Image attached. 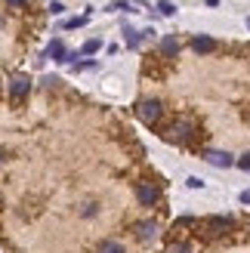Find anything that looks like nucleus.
<instances>
[{"label":"nucleus","mask_w":250,"mask_h":253,"mask_svg":"<svg viewBox=\"0 0 250 253\" xmlns=\"http://www.w3.org/2000/svg\"><path fill=\"white\" fill-rule=\"evenodd\" d=\"M192 136H195V124H192L189 118H179L176 124H170L167 130H164V139H167V142H176V145L189 142Z\"/></svg>","instance_id":"f257e3e1"},{"label":"nucleus","mask_w":250,"mask_h":253,"mask_svg":"<svg viewBox=\"0 0 250 253\" xmlns=\"http://www.w3.org/2000/svg\"><path fill=\"white\" fill-rule=\"evenodd\" d=\"M136 115H139V121H142V124L155 126V124L161 121V115H164V105H161L158 99H142L139 108H136Z\"/></svg>","instance_id":"f03ea898"},{"label":"nucleus","mask_w":250,"mask_h":253,"mask_svg":"<svg viewBox=\"0 0 250 253\" xmlns=\"http://www.w3.org/2000/svg\"><path fill=\"white\" fill-rule=\"evenodd\" d=\"M136 198H139L142 207H155L158 198H161V192H158L155 182H139V185H136Z\"/></svg>","instance_id":"7ed1b4c3"},{"label":"nucleus","mask_w":250,"mask_h":253,"mask_svg":"<svg viewBox=\"0 0 250 253\" xmlns=\"http://www.w3.org/2000/svg\"><path fill=\"white\" fill-rule=\"evenodd\" d=\"M28 90H31V78H28V74H12V78H9V96L12 99H25Z\"/></svg>","instance_id":"20e7f679"},{"label":"nucleus","mask_w":250,"mask_h":253,"mask_svg":"<svg viewBox=\"0 0 250 253\" xmlns=\"http://www.w3.org/2000/svg\"><path fill=\"white\" fill-rule=\"evenodd\" d=\"M204 229H207L210 235H226V232L235 229V219H229V216H210V219L204 222Z\"/></svg>","instance_id":"39448f33"},{"label":"nucleus","mask_w":250,"mask_h":253,"mask_svg":"<svg viewBox=\"0 0 250 253\" xmlns=\"http://www.w3.org/2000/svg\"><path fill=\"white\" fill-rule=\"evenodd\" d=\"M204 161L213 164V167H232V164H235V158L229 155V151H216V148H207L204 151Z\"/></svg>","instance_id":"423d86ee"},{"label":"nucleus","mask_w":250,"mask_h":253,"mask_svg":"<svg viewBox=\"0 0 250 253\" xmlns=\"http://www.w3.org/2000/svg\"><path fill=\"white\" fill-rule=\"evenodd\" d=\"M136 235L142 238V241H152V238L158 235V222L155 219H145V222H136V229H133Z\"/></svg>","instance_id":"0eeeda50"},{"label":"nucleus","mask_w":250,"mask_h":253,"mask_svg":"<svg viewBox=\"0 0 250 253\" xmlns=\"http://www.w3.org/2000/svg\"><path fill=\"white\" fill-rule=\"evenodd\" d=\"M216 43H213V37H207V34H198V37H192V49L195 53H210Z\"/></svg>","instance_id":"6e6552de"},{"label":"nucleus","mask_w":250,"mask_h":253,"mask_svg":"<svg viewBox=\"0 0 250 253\" xmlns=\"http://www.w3.org/2000/svg\"><path fill=\"white\" fill-rule=\"evenodd\" d=\"M49 56H53L56 62H68V49H65V43L53 41V43H49Z\"/></svg>","instance_id":"1a4fd4ad"},{"label":"nucleus","mask_w":250,"mask_h":253,"mask_svg":"<svg viewBox=\"0 0 250 253\" xmlns=\"http://www.w3.org/2000/svg\"><path fill=\"white\" fill-rule=\"evenodd\" d=\"M161 53H164V56H176L179 53V41H176V37H164V41H161Z\"/></svg>","instance_id":"9d476101"},{"label":"nucleus","mask_w":250,"mask_h":253,"mask_svg":"<svg viewBox=\"0 0 250 253\" xmlns=\"http://www.w3.org/2000/svg\"><path fill=\"white\" fill-rule=\"evenodd\" d=\"M96 253H124V244H121V241H115V238H108V241L99 244V250H96Z\"/></svg>","instance_id":"9b49d317"},{"label":"nucleus","mask_w":250,"mask_h":253,"mask_svg":"<svg viewBox=\"0 0 250 253\" xmlns=\"http://www.w3.org/2000/svg\"><path fill=\"white\" fill-rule=\"evenodd\" d=\"M158 12H161V16H173V12H176V6H173L170 0H158Z\"/></svg>","instance_id":"f8f14e48"},{"label":"nucleus","mask_w":250,"mask_h":253,"mask_svg":"<svg viewBox=\"0 0 250 253\" xmlns=\"http://www.w3.org/2000/svg\"><path fill=\"white\" fill-rule=\"evenodd\" d=\"M124 34H127V46H139V43H142V34H136L133 28H127Z\"/></svg>","instance_id":"ddd939ff"},{"label":"nucleus","mask_w":250,"mask_h":253,"mask_svg":"<svg viewBox=\"0 0 250 253\" xmlns=\"http://www.w3.org/2000/svg\"><path fill=\"white\" fill-rule=\"evenodd\" d=\"M99 46H102L99 41H86V43H83V49H81V56H93V53H96Z\"/></svg>","instance_id":"4468645a"},{"label":"nucleus","mask_w":250,"mask_h":253,"mask_svg":"<svg viewBox=\"0 0 250 253\" xmlns=\"http://www.w3.org/2000/svg\"><path fill=\"white\" fill-rule=\"evenodd\" d=\"M167 253H192V247H189V244H170Z\"/></svg>","instance_id":"2eb2a0df"},{"label":"nucleus","mask_w":250,"mask_h":253,"mask_svg":"<svg viewBox=\"0 0 250 253\" xmlns=\"http://www.w3.org/2000/svg\"><path fill=\"white\" fill-rule=\"evenodd\" d=\"M81 25H86V16H78V19H68L65 28H81Z\"/></svg>","instance_id":"dca6fc26"},{"label":"nucleus","mask_w":250,"mask_h":253,"mask_svg":"<svg viewBox=\"0 0 250 253\" xmlns=\"http://www.w3.org/2000/svg\"><path fill=\"white\" fill-rule=\"evenodd\" d=\"M25 3H28V0H6V6H9V9H22Z\"/></svg>","instance_id":"f3484780"},{"label":"nucleus","mask_w":250,"mask_h":253,"mask_svg":"<svg viewBox=\"0 0 250 253\" xmlns=\"http://www.w3.org/2000/svg\"><path fill=\"white\" fill-rule=\"evenodd\" d=\"M204 179H198V176H189V188H201Z\"/></svg>","instance_id":"a211bd4d"},{"label":"nucleus","mask_w":250,"mask_h":253,"mask_svg":"<svg viewBox=\"0 0 250 253\" xmlns=\"http://www.w3.org/2000/svg\"><path fill=\"white\" fill-rule=\"evenodd\" d=\"M238 167H241V170H247V173H250V155H244V158H241V161H238Z\"/></svg>","instance_id":"6ab92c4d"},{"label":"nucleus","mask_w":250,"mask_h":253,"mask_svg":"<svg viewBox=\"0 0 250 253\" xmlns=\"http://www.w3.org/2000/svg\"><path fill=\"white\" fill-rule=\"evenodd\" d=\"M241 204H250V188H247V192H241Z\"/></svg>","instance_id":"aec40b11"},{"label":"nucleus","mask_w":250,"mask_h":253,"mask_svg":"<svg viewBox=\"0 0 250 253\" xmlns=\"http://www.w3.org/2000/svg\"><path fill=\"white\" fill-rule=\"evenodd\" d=\"M247 28H250V19H247Z\"/></svg>","instance_id":"412c9836"}]
</instances>
